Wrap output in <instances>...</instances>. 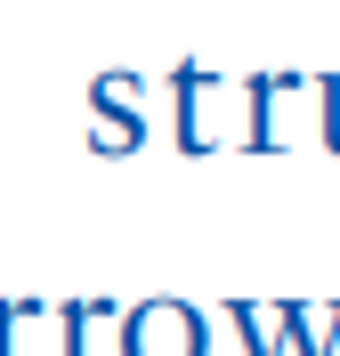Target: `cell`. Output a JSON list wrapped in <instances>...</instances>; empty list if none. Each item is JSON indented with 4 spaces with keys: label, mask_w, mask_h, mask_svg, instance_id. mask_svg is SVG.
Listing matches in <instances>:
<instances>
[{
    "label": "cell",
    "mask_w": 340,
    "mask_h": 356,
    "mask_svg": "<svg viewBox=\"0 0 340 356\" xmlns=\"http://www.w3.org/2000/svg\"><path fill=\"white\" fill-rule=\"evenodd\" d=\"M122 356H203V316L186 300H146L122 316Z\"/></svg>",
    "instance_id": "cell-1"
},
{
    "label": "cell",
    "mask_w": 340,
    "mask_h": 356,
    "mask_svg": "<svg viewBox=\"0 0 340 356\" xmlns=\"http://www.w3.org/2000/svg\"><path fill=\"white\" fill-rule=\"evenodd\" d=\"M138 97H146V81H138V73H97V81H90V106H97L90 146H97V154H130L138 138H146V113H138Z\"/></svg>",
    "instance_id": "cell-2"
},
{
    "label": "cell",
    "mask_w": 340,
    "mask_h": 356,
    "mask_svg": "<svg viewBox=\"0 0 340 356\" xmlns=\"http://www.w3.org/2000/svg\"><path fill=\"white\" fill-rule=\"evenodd\" d=\"M275 316H284V332L300 340V356H332V332H340V300H332V308H308V300H284Z\"/></svg>",
    "instance_id": "cell-3"
},
{
    "label": "cell",
    "mask_w": 340,
    "mask_h": 356,
    "mask_svg": "<svg viewBox=\"0 0 340 356\" xmlns=\"http://www.w3.org/2000/svg\"><path fill=\"white\" fill-rule=\"evenodd\" d=\"M235 324H243L251 356H275V324H284V316H275V308H251V300H235Z\"/></svg>",
    "instance_id": "cell-4"
},
{
    "label": "cell",
    "mask_w": 340,
    "mask_h": 356,
    "mask_svg": "<svg viewBox=\"0 0 340 356\" xmlns=\"http://www.w3.org/2000/svg\"><path fill=\"white\" fill-rule=\"evenodd\" d=\"M324 89V146L340 154V81H316Z\"/></svg>",
    "instance_id": "cell-5"
}]
</instances>
